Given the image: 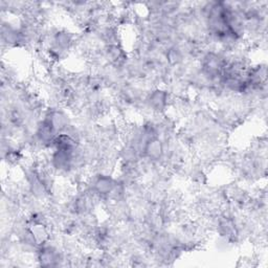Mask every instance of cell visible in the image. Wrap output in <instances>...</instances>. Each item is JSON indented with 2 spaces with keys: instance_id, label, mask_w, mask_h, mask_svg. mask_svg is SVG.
Masks as SVG:
<instances>
[{
  "instance_id": "obj_1",
  "label": "cell",
  "mask_w": 268,
  "mask_h": 268,
  "mask_svg": "<svg viewBox=\"0 0 268 268\" xmlns=\"http://www.w3.org/2000/svg\"><path fill=\"white\" fill-rule=\"evenodd\" d=\"M115 187L116 183L112 178L105 175L98 177L94 182V190L101 195H108L109 193H112L115 190Z\"/></svg>"
},
{
  "instance_id": "obj_2",
  "label": "cell",
  "mask_w": 268,
  "mask_h": 268,
  "mask_svg": "<svg viewBox=\"0 0 268 268\" xmlns=\"http://www.w3.org/2000/svg\"><path fill=\"white\" fill-rule=\"evenodd\" d=\"M163 151L164 148L162 142L155 137L151 138L145 146V153L151 160H158L162 156Z\"/></svg>"
},
{
  "instance_id": "obj_3",
  "label": "cell",
  "mask_w": 268,
  "mask_h": 268,
  "mask_svg": "<svg viewBox=\"0 0 268 268\" xmlns=\"http://www.w3.org/2000/svg\"><path fill=\"white\" fill-rule=\"evenodd\" d=\"M166 101H167V94L165 93V91L157 90L153 92L150 96V103L156 109H162L166 105Z\"/></svg>"
}]
</instances>
